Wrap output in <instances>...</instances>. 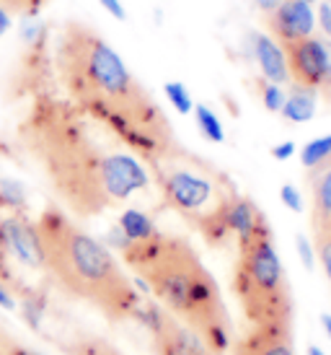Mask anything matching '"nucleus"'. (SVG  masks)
<instances>
[{"label": "nucleus", "instance_id": "nucleus-19", "mask_svg": "<svg viewBox=\"0 0 331 355\" xmlns=\"http://www.w3.org/2000/svg\"><path fill=\"white\" fill-rule=\"evenodd\" d=\"M19 37L24 42V47H31L39 40H47L49 37V26L39 16H24L19 24Z\"/></svg>", "mask_w": 331, "mask_h": 355}, {"label": "nucleus", "instance_id": "nucleus-9", "mask_svg": "<svg viewBox=\"0 0 331 355\" xmlns=\"http://www.w3.org/2000/svg\"><path fill=\"white\" fill-rule=\"evenodd\" d=\"M0 234H3L8 254H13L26 267H37V270L44 267L39 231L26 213H8V216L0 218Z\"/></svg>", "mask_w": 331, "mask_h": 355}, {"label": "nucleus", "instance_id": "nucleus-15", "mask_svg": "<svg viewBox=\"0 0 331 355\" xmlns=\"http://www.w3.org/2000/svg\"><path fill=\"white\" fill-rule=\"evenodd\" d=\"M117 226L122 228V234L129 241H145V239H153L158 234L156 220L143 210H135V207H129L119 216Z\"/></svg>", "mask_w": 331, "mask_h": 355}, {"label": "nucleus", "instance_id": "nucleus-10", "mask_svg": "<svg viewBox=\"0 0 331 355\" xmlns=\"http://www.w3.org/2000/svg\"><path fill=\"white\" fill-rule=\"evenodd\" d=\"M267 24L272 29L274 40H280V44H287V42L313 37L316 10L305 0H283L272 13H267Z\"/></svg>", "mask_w": 331, "mask_h": 355}, {"label": "nucleus", "instance_id": "nucleus-20", "mask_svg": "<svg viewBox=\"0 0 331 355\" xmlns=\"http://www.w3.org/2000/svg\"><path fill=\"white\" fill-rule=\"evenodd\" d=\"M68 355H119L114 347L98 340V337H78L75 343H70Z\"/></svg>", "mask_w": 331, "mask_h": 355}, {"label": "nucleus", "instance_id": "nucleus-12", "mask_svg": "<svg viewBox=\"0 0 331 355\" xmlns=\"http://www.w3.org/2000/svg\"><path fill=\"white\" fill-rule=\"evenodd\" d=\"M233 350L235 355H295L290 332L283 329H251Z\"/></svg>", "mask_w": 331, "mask_h": 355}, {"label": "nucleus", "instance_id": "nucleus-6", "mask_svg": "<svg viewBox=\"0 0 331 355\" xmlns=\"http://www.w3.org/2000/svg\"><path fill=\"white\" fill-rule=\"evenodd\" d=\"M233 291L253 329L290 332L292 298L285 267L277 257L272 228H264L249 241L238 244Z\"/></svg>", "mask_w": 331, "mask_h": 355}, {"label": "nucleus", "instance_id": "nucleus-41", "mask_svg": "<svg viewBox=\"0 0 331 355\" xmlns=\"http://www.w3.org/2000/svg\"><path fill=\"white\" fill-rule=\"evenodd\" d=\"M326 3H331V0H326Z\"/></svg>", "mask_w": 331, "mask_h": 355}, {"label": "nucleus", "instance_id": "nucleus-32", "mask_svg": "<svg viewBox=\"0 0 331 355\" xmlns=\"http://www.w3.org/2000/svg\"><path fill=\"white\" fill-rule=\"evenodd\" d=\"M107 241H109V244H111V247H117L119 252H122V249L129 247V239H127L125 234H122V228H119V226H111V228H109Z\"/></svg>", "mask_w": 331, "mask_h": 355}, {"label": "nucleus", "instance_id": "nucleus-21", "mask_svg": "<svg viewBox=\"0 0 331 355\" xmlns=\"http://www.w3.org/2000/svg\"><path fill=\"white\" fill-rule=\"evenodd\" d=\"M163 94L166 99L171 101V107L179 112V114H189L195 104H192V96H189V91H186L184 83H179V80H168L163 86Z\"/></svg>", "mask_w": 331, "mask_h": 355}, {"label": "nucleus", "instance_id": "nucleus-29", "mask_svg": "<svg viewBox=\"0 0 331 355\" xmlns=\"http://www.w3.org/2000/svg\"><path fill=\"white\" fill-rule=\"evenodd\" d=\"M316 24L321 26V31L326 34V40H331V3L323 0L321 6L316 8Z\"/></svg>", "mask_w": 331, "mask_h": 355}, {"label": "nucleus", "instance_id": "nucleus-16", "mask_svg": "<svg viewBox=\"0 0 331 355\" xmlns=\"http://www.w3.org/2000/svg\"><path fill=\"white\" fill-rule=\"evenodd\" d=\"M0 207L10 213H26V187L16 179H0Z\"/></svg>", "mask_w": 331, "mask_h": 355}, {"label": "nucleus", "instance_id": "nucleus-3", "mask_svg": "<svg viewBox=\"0 0 331 355\" xmlns=\"http://www.w3.org/2000/svg\"><path fill=\"white\" fill-rule=\"evenodd\" d=\"M122 257L171 316L195 329L215 355L231 350L233 332L217 283L184 239L158 231L153 239L129 241Z\"/></svg>", "mask_w": 331, "mask_h": 355}, {"label": "nucleus", "instance_id": "nucleus-39", "mask_svg": "<svg viewBox=\"0 0 331 355\" xmlns=\"http://www.w3.org/2000/svg\"><path fill=\"white\" fill-rule=\"evenodd\" d=\"M308 355H326V353H323L321 347H316V345H311V347H308Z\"/></svg>", "mask_w": 331, "mask_h": 355}, {"label": "nucleus", "instance_id": "nucleus-13", "mask_svg": "<svg viewBox=\"0 0 331 355\" xmlns=\"http://www.w3.org/2000/svg\"><path fill=\"white\" fill-rule=\"evenodd\" d=\"M316 104H319V91L292 83L290 94L285 96V104L280 114H283L287 122H308V119H313V114H316Z\"/></svg>", "mask_w": 331, "mask_h": 355}, {"label": "nucleus", "instance_id": "nucleus-8", "mask_svg": "<svg viewBox=\"0 0 331 355\" xmlns=\"http://www.w3.org/2000/svg\"><path fill=\"white\" fill-rule=\"evenodd\" d=\"M283 50L292 83L316 91L321 89L323 73H326V40L305 37V40L283 44Z\"/></svg>", "mask_w": 331, "mask_h": 355}, {"label": "nucleus", "instance_id": "nucleus-33", "mask_svg": "<svg viewBox=\"0 0 331 355\" xmlns=\"http://www.w3.org/2000/svg\"><path fill=\"white\" fill-rule=\"evenodd\" d=\"M0 309H6V311H10V309H16V298H13V291H10V286L0 277Z\"/></svg>", "mask_w": 331, "mask_h": 355}, {"label": "nucleus", "instance_id": "nucleus-24", "mask_svg": "<svg viewBox=\"0 0 331 355\" xmlns=\"http://www.w3.org/2000/svg\"><path fill=\"white\" fill-rule=\"evenodd\" d=\"M8 10H21L24 16H37L47 0H0Z\"/></svg>", "mask_w": 331, "mask_h": 355}, {"label": "nucleus", "instance_id": "nucleus-17", "mask_svg": "<svg viewBox=\"0 0 331 355\" xmlns=\"http://www.w3.org/2000/svg\"><path fill=\"white\" fill-rule=\"evenodd\" d=\"M192 112H195V119H197V128H199V132H202L210 143H223V140H225L223 122L217 119V114H215L213 109L205 107V104H197Z\"/></svg>", "mask_w": 331, "mask_h": 355}, {"label": "nucleus", "instance_id": "nucleus-35", "mask_svg": "<svg viewBox=\"0 0 331 355\" xmlns=\"http://www.w3.org/2000/svg\"><path fill=\"white\" fill-rule=\"evenodd\" d=\"M10 26H13V19H10V10L6 8L3 3H0V40H3L6 34H8Z\"/></svg>", "mask_w": 331, "mask_h": 355}, {"label": "nucleus", "instance_id": "nucleus-11", "mask_svg": "<svg viewBox=\"0 0 331 355\" xmlns=\"http://www.w3.org/2000/svg\"><path fill=\"white\" fill-rule=\"evenodd\" d=\"M246 44H249V55H251L253 62L262 70L264 80L277 83V86H285V83L290 80L285 50H283V44L274 42V37L262 34V31H251V34L246 37Z\"/></svg>", "mask_w": 331, "mask_h": 355}, {"label": "nucleus", "instance_id": "nucleus-34", "mask_svg": "<svg viewBox=\"0 0 331 355\" xmlns=\"http://www.w3.org/2000/svg\"><path fill=\"white\" fill-rule=\"evenodd\" d=\"M272 156L277 158V161H287V158L295 156V143H280V146H274L272 148Z\"/></svg>", "mask_w": 331, "mask_h": 355}, {"label": "nucleus", "instance_id": "nucleus-4", "mask_svg": "<svg viewBox=\"0 0 331 355\" xmlns=\"http://www.w3.org/2000/svg\"><path fill=\"white\" fill-rule=\"evenodd\" d=\"M37 231L44 252V270L65 293L96 306L111 322L135 314L143 298L98 239L75 226L57 207L42 213Z\"/></svg>", "mask_w": 331, "mask_h": 355}, {"label": "nucleus", "instance_id": "nucleus-14", "mask_svg": "<svg viewBox=\"0 0 331 355\" xmlns=\"http://www.w3.org/2000/svg\"><path fill=\"white\" fill-rule=\"evenodd\" d=\"M313 184V226L331 216V158L321 166L311 168Z\"/></svg>", "mask_w": 331, "mask_h": 355}, {"label": "nucleus", "instance_id": "nucleus-5", "mask_svg": "<svg viewBox=\"0 0 331 355\" xmlns=\"http://www.w3.org/2000/svg\"><path fill=\"white\" fill-rule=\"evenodd\" d=\"M150 168L166 205L199 228L210 247H225L233 239L228 226V205L238 192L220 168L184 148Z\"/></svg>", "mask_w": 331, "mask_h": 355}, {"label": "nucleus", "instance_id": "nucleus-38", "mask_svg": "<svg viewBox=\"0 0 331 355\" xmlns=\"http://www.w3.org/2000/svg\"><path fill=\"white\" fill-rule=\"evenodd\" d=\"M323 329H326V335L331 337V316H323Z\"/></svg>", "mask_w": 331, "mask_h": 355}, {"label": "nucleus", "instance_id": "nucleus-23", "mask_svg": "<svg viewBox=\"0 0 331 355\" xmlns=\"http://www.w3.org/2000/svg\"><path fill=\"white\" fill-rule=\"evenodd\" d=\"M0 218H3V207H0ZM0 277L6 280L10 286V291L16 293V288L21 286L19 280H16V275L10 272V267H8V249H6V241H3V234H0Z\"/></svg>", "mask_w": 331, "mask_h": 355}, {"label": "nucleus", "instance_id": "nucleus-25", "mask_svg": "<svg viewBox=\"0 0 331 355\" xmlns=\"http://www.w3.org/2000/svg\"><path fill=\"white\" fill-rule=\"evenodd\" d=\"M280 200H283L285 205L290 207L292 213H301L303 210V198H301V192L292 187V184H285L283 189H280Z\"/></svg>", "mask_w": 331, "mask_h": 355}, {"label": "nucleus", "instance_id": "nucleus-31", "mask_svg": "<svg viewBox=\"0 0 331 355\" xmlns=\"http://www.w3.org/2000/svg\"><path fill=\"white\" fill-rule=\"evenodd\" d=\"M321 96L331 101V40H326V73H323L321 80Z\"/></svg>", "mask_w": 331, "mask_h": 355}, {"label": "nucleus", "instance_id": "nucleus-18", "mask_svg": "<svg viewBox=\"0 0 331 355\" xmlns=\"http://www.w3.org/2000/svg\"><path fill=\"white\" fill-rule=\"evenodd\" d=\"M331 158V135H323V138L311 140L305 148L301 150V161L305 168H316L321 166L323 161Z\"/></svg>", "mask_w": 331, "mask_h": 355}, {"label": "nucleus", "instance_id": "nucleus-1", "mask_svg": "<svg viewBox=\"0 0 331 355\" xmlns=\"http://www.w3.org/2000/svg\"><path fill=\"white\" fill-rule=\"evenodd\" d=\"M19 138L39 161L60 200L78 216H98L150 184L140 158L104 148L91 130V119L55 94L34 99Z\"/></svg>", "mask_w": 331, "mask_h": 355}, {"label": "nucleus", "instance_id": "nucleus-40", "mask_svg": "<svg viewBox=\"0 0 331 355\" xmlns=\"http://www.w3.org/2000/svg\"><path fill=\"white\" fill-rule=\"evenodd\" d=\"M305 3H311V6H313V3H316V0H305Z\"/></svg>", "mask_w": 331, "mask_h": 355}, {"label": "nucleus", "instance_id": "nucleus-30", "mask_svg": "<svg viewBox=\"0 0 331 355\" xmlns=\"http://www.w3.org/2000/svg\"><path fill=\"white\" fill-rule=\"evenodd\" d=\"M98 6L107 10L111 19H117V21L127 19V8L122 6V0H98Z\"/></svg>", "mask_w": 331, "mask_h": 355}, {"label": "nucleus", "instance_id": "nucleus-36", "mask_svg": "<svg viewBox=\"0 0 331 355\" xmlns=\"http://www.w3.org/2000/svg\"><path fill=\"white\" fill-rule=\"evenodd\" d=\"M316 236H323V239H331V216L323 220V223H316Z\"/></svg>", "mask_w": 331, "mask_h": 355}, {"label": "nucleus", "instance_id": "nucleus-27", "mask_svg": "<svg viewBox=\"0 0 331 355\" xmlns=\"http://www.w3.org/2000/svg\"><path fill=\"white\" fill-rule=\"evenodd\" d=\"M0 355H39V353H29L26 347H21L19 343H13V340L3 332V327H0Z\"/></svg>", "mask_w": 331, "mask_h": 355}, {"label": "nucleus", "instance_id": "nucleus-7", "mask_svg": "<svg viewBox=\"0 0 331 355\" xmlns=\"http://www.w3.org/2000/svg\"><path fill=\"white\" fill-rule=\"evenodd\" d=\"M132 316L150 329L156 355H215L213 347L207 345L195 329L181 324L176 316L161 311L150 301H143Z\"/></svg>", "mask_w": 331, "mask_h": 355}, {"label": "nucleus", "instance_id": "nucleus-28", "mask_svg": "<svg viewBox=\"0 0 331 355\" xmlns=\"http://www.w3.org/2000/svg\"><path fill=\"white\" fill-rule=\"evenodd\" d=\"M298 252H301V259H303V265L308 267V270H313L316 267V249H313V244L308 241L305 236H298Z\"/></svg>", "mask_w": 331, "mask_h": 355}, {"label": "nucleus", "instance_id": "nucleus-22", "mask_svg": "<svg viewBox=\"0 0 331 355\" xmlns=\"http://www.w3.org/2000/svg\"><path fill=\"white\" fill-rule=\"evenodd\" d=\"M256 91H259V99H262V104L269 112H283V104H285V94L283 86H277V83H269V80L259 78L256 80Z\"/></svg>", "mask_w": 331, "mask_h": 355}, {"label": "nucleus", "instance_id": "nucleus-37", "mask_svg": "<svg viewBox=\"0 0 331 355\" xmlns=\"http://www.w3.org/2000/svg\"><path fill=\"white\" fill-rule=\"evenodd\" d=\"M253 3H256V6H259V10H264V13H272V10L277 8L283 0H253Z\"/></svg>", "mask_w": 331, "mask_h": 355}, {"label": "nucleus", "instance_id": "nucleus-26", "mask_svg": "<svg viewBox=\"0 0 331 355\" xmlns=\"http://www.w3.org/2000/svg\"><path fill=\"white\" fill-rule=\"evenodd\" d=\"M316 257H321V265L331 280V239L316 236Z\"/></svg>", "mask_w": 331, "mask_h": 355}, {"label": "nucleus", "instance_id": "nucleus-2", "mask_svg": "<svg viewBox=\"0 0 331 355\" xmlns=\"http://www.w3.org/2000/svg\"><path fill=\"white\" fill-rule=\"evenodd\" d=\"M60 80L70 101L153 166L181 150L168 117L111 44L83 24H65L55 52Z\"/></svg>", "mask_w": 331, "mask_h": 355}]
</instances>
